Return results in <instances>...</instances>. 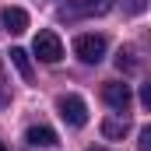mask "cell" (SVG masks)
I'll return each mask as SVG.
<instances>
[{
	"label": "cell",
	"mask_w": 151,
	"mask_h": 151,
	"mask_svg": "<svg viewBox=\"0 0 151 151\" xmlns=\"http://www.w3.org/2000/svg\"><path fill=\"white\" fill-rule=\"evenodd\" d=\"M0 21H4V32H11V35H21V32L28 28V14H25L21 7H4Z\"/></svg>",
	"instance_id": "6"
},
{
	"label": "cell",
	"mask_w": 151,
	"mask_h": 151,
	"mask_svg": "<svg viewBox=\"0 0 151 151\" xmlns=\"http://www.w3.org/2000/svg\"><path fill=\"white\" fill-rule=\"evenodd\" d=\"M113 11V0H70L60 18H95V14H109Z\"/></svg>",
	"instance_id": "2"
},
{
	"label": "cell",
	"mask_w": 151,
	"mask_h": 151,
	"mask_svg": "<svg viewBox=\"0 0 151 151\" xmlns=\"http://www.w3.org/2000/svg\"><path fill=\"white\" fill-rule=\"evenodd\" d=\"M137 148H141V151H151V127H144V130H141V137H137Z\"/></svg>",
	"instance_id": "11"
},
{
	"label": "cell",
	"mask_w": 151,
	"mask_h": 151,
	"mask_svg": "<svg viewBox=\"0 0 151 151\" xmlns=\"http://www.w3.org/2000/svg\"><path fill=\"white\" fill-rule=\"evenodd\" d=\"M102 99H106V106L116 109V113H127L130 109V84H119V81H106V88H102Z\"/></svg>",
	"instance_id": "5"
},
{
	"label": "cell",
	"mask_w": 151,
	"mask_h": 151,
	"mask_svg": "<svg viewBox=\"0 0 151 151\" xmlns=\"http://www.w3.org/2000/svg\"><path fill=\"white\" fill-rule=\"evenodd\" d=\"M130 11H134V14H141V11H144V0H130Z\"/></svg>",
	"instance_id": "13"
},
{
	"label": "cell",
	"mask_w": 151,
	"mask_h": 151,
	"mask_svg": "<svg viewBox=\"0 0 151 151\" xmlns=\"http://www.w3.org/2000/svg\"><path fill=\"white\" fill-rule=\"evenodd\" d=\"M116 67H119V70H134V67H137L134 49H119V53H116Z\"/></svg>",
	"instance_id": "10"
},
{
	"label": "cell",
	"mask_w": 151,
	"mask_h": 151,
	"mask_svg": "<svg viewBox=\"0 0 151 151\" xmlns=\"http://www.w3.org/2000/svg\"><path fill=\"white\" fill-rule=\"evenodd\" d=\"M88 151H102V148H88Z\"/></svg>",
	"instance_id": "15"
},
{
	"label": "cell",
	"mask_w": 151,
	"mask_h": 151,
	"mask_svg": "<svg viewBox=\"0 0 151 151\" xmlns=\"http://www.w3.org/2000/svg\"><path fill=\"white\" fill-rule=\"evenodd\" d=\"M56 109H60V116H63L67 127H84L88 123V106H84L81 95H60Z\"/></svg>",
	"instance_id": "1"
},
{
	"label": "cell",
	"mask_w": 151,
	"mask_h": 151,
	"mask_svg": "<svg viewBox=\"0 0 151 151\" xmlns=\"http://www.w3.org/2000/svg\"><path fill=\"white\" fill-rule=\"evenodd\" d=\"M35 56L42 60V63H56V60H63V42H60V35L56 32H39L35 35Z\"/></svg>",
	"instance_id": "3"
},
{
	"label": "cell",
	"mask_w": 151,
	"mask_h": 151,
	"mask_svg": "<svg viewBox=\"0 0 151 151\" xmlns=\"http://www.w3.org/2000/svg\"><path fill=\"white\" fill-rule=\"evenodd\" d=\"M11 63L18 67V74L25 77V81H32V60H28L25 49H11Z\"/></svg>",
	"instance_id": "9"
},
{
	"label": "cell",
	"mask_w": 151,
	"mask_h": 151,
	"mask_svg": "<svg viewBox=\"0 0 151 151\" xmlns=\"http://www.w3.org/2000/svg\"><path fill=\"white\" fill-rule=\"evenodd\" d=\"M141 102H144V109H151V84L141 88Z\"/></svg>",
	"instance_id": "12"
},
{
	"label": "cell",
	"mask_w": 151,
	"mask_h": 151,
	"mask_svg": "<svg viewBox=\"0 0 151 151\" xmlns=\"http://www.w3.org/2000/svg\"><path fill=\"white\" fill-rule=\"evenodd\" d=\"M25 141H28L32 148H53V144H56V134H53L49 127H28Z\"/></svg>",
	"instance_id": "8"
},
{
	"label": "cell",
	"mask_w": 151,
	"mask_h": 151,
	"mask_svg": "<svg viewBox=\"0 0 151 151\" xmlns=\"http://www.w3.org/2000/svg\"><path fill=\"white\" fill-rule=\"evenodd\" d=\"M127 130H130V116L127 113H116V116H109V119H102V137H106V141H119Z\"/></svg>",
	"instance_id": "7"
},
{
	"label": "cell",
	"mask_w": 151,
	"mask_h": 151,
	"mask_svg": "<svg viewBox=\"0 0 151 151\" xmlns=\"http://www.w3.org/2000/svg\"><path fill=\"white\" fill-rule=\"evenodd\" d=\"M0 151H7V148H4V141H0Z\"/></svg>",
	"instance_id": "14"
},
{
	"label": "cell",
	"mask_w": 151,
	"mask_h": 151,
	"mask_svg": "<svg viewBox=\"0 0 151 151\" xmlns=\"http://www.w3.org/2000/svg\"><path fill=\"white\" fill-rule=\"evenodd\" d=\"M74 53L84 63H99V60L106 56V39L102 35H77L74 39Z\"/></svg>",
	"instance_id": "4"
},
{
	"label": "cell",
	"mask_w": 151,
	"mask_h": 151,
	"mask_svg": "<svg viewBox=\"0 0 151 151\" xmlns=\"http://www.w3.org/2000/svg\"><path fill=\"white\" fill-rule=\"evenodd\" d=\"M0 70H4V60H0Z\"/></svg>",
	"instance_id": "16"
}]
</instances>
